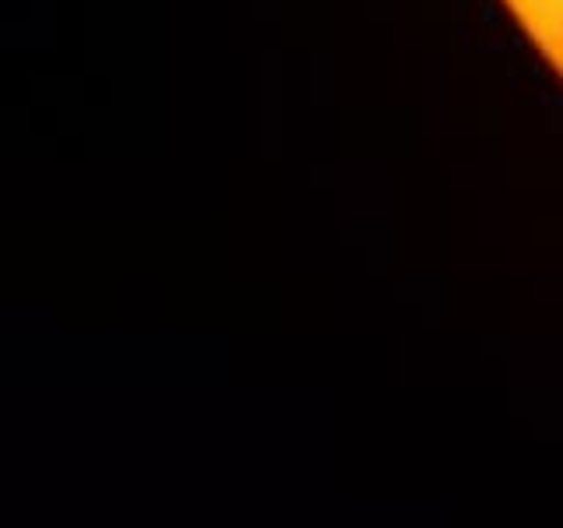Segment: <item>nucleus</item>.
<instances>
[{
  "label": "nucleus",
  "instance_id": "obj_1",
  "mask_svg": "<svg viewBox=\"0 0 563 528\" xmlns=\"http://www.w3.org/2000/svg\"><path fill=\"white\" fill-rule=\"evenodd\" d=\"M556 46H560V53H563V11H560V18H556Z\"/></svg>",
  "mask_w": 563,
  "mask_h": 528
}]
</instances>
